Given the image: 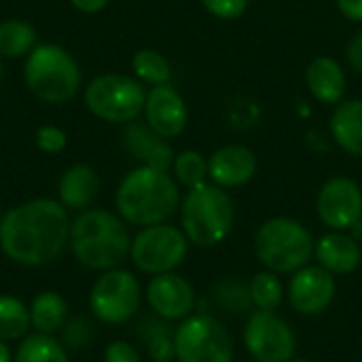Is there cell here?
Wrapping results in <instances>:
<instances>
[{
    "instance_id": "obj_1",
    "label": "cell",
    "mask_w": 362,
    "mask_h": 362,
    "mask_svg": "<svg viewBox=\"0 0 362 362\" xmlns=\"http://www.w3.org/2000/svg\"><path fill=\"white\" fill-rule=\"evenodd\" d=\"M70 223L68 210L57 199H28L2 212L0 250L21 267H45L68 246Z\"/></svg>"
},
{
    "instance_id": "obj_2",
    "label": "cell",
    "mask_w": 362,
    "mask_h": 362,
    "mask_svg": "<svg viewBox=\"0 0 362 362\" xmlns=\"http://www.w3.org/2000/svg\"><path fill=\"white\" fill-rule=\"evenodd\" d=\"M68 246L76 263L102 274L121 267L129 259L132 235L119 214L104 208H87L70 223Z\"/></svg>"
},
{
    "instance_id": "obj_3",
    "label": "cell",
    "mask_w": 362,
    "mask_h": 362,
    "mask_svg": "<svg viewBox=\"0 0 362 362\" xmlns=\"http://www.w3.org/2000/svg\"><path fill=\"white\" fill-rule=\"evenodd\" d=\"M119 216L136 227L168 223L180 208V191L170 172L148 165L134 168L115 195Z\"/></svg>"
},
{
    "instance_id": "obj_4",
    "label": "cell",
    "mask_w": 362,
    "mask_h": 362,
    "mask_svg": "<svg viewBox=\"0 0 362 362\" xmlns=\"http://www.w3.org/2000/svg\"><path fill=\"white\" fill-rule=\"evenodd\" d=\"M235 206L227 189L204 182L185 195L180 202V229L187 240L199 248L218 246L233 229Z\"/></svg>"
},
{
    "instance_id": "obj_5",
    "label": "cell",
    "mask_w": 362,
    "mask_h": 362,
    "mask_svg": "<svg viewBox=\"0 0 362 362\" xmlns=\"http://www.w3.org/2000/svg\"><path fill=\"white\" fill-rule=\"evenodd\" d=\"M23 81L34 98L47 104H64L81 89V68L59 45H36L23 64Z\"/></svg>"
},
{
    "instance_id": "obj_6",
    "label": "cell",
    "mask_w": 362,
    "mask_h": 362,
    "mask_svg": "<svg viewBox=\"0 0 362 362\" xmlns=\"http://www.w3.org/2000/svg\"><path fill=\"white\" fill-rule=\"evenodd\" d=\"M316 244L305 225L278 216L263 223L255 235L257 259L274 274H295L310 263Z\"/></svg>"
},
{
    "instance_id": "obj_7",
    "label": "cell",
    "mask_w": 362,
    "mask_h": 362,
    "mask_svg": "<svg viewBox=\"0 0 362 362\" xmlns=\"http://www.w3.org/2000/svg\"><path fill=\"white\" fill-rule=\"evenodd\" d=\"M146 89L127 74H100L85 87V106L106 123H132L144 112Z\"/></svg>"
},
{
    "instance_id": "obj_8",
    "label": "cell",
    "mask_w": 362,
    "mask_h": 362,
    "mask_svg": "<svg viewBox=\"0 0 362 362\" xmlns=\"http://www.w3.org/2000/svg\"><path fill=\"white\" fill-rule=\"evenodd\" d=\"M178 362H233L235 346L225 325L208 312L191 314L174 331Z\"/></svg>"
},
{
    "instance_id": "obj_9",
    "label": "cell",
    "mask_w": 362,
    "mask_h": 362,
    "mask_svg": "<svg viewBox=\"0 0 362 362\" xmlns=\"http://www.w3.org/2000/svg\"><path fill=\"white\" fill-rule=\"evenodd\" d=\"M189 252V240L182 229L159 223L151 227H142L132 238L129 259L136 269L142 274L159 276L178 269Z\"/></svg>"
},
{
    "instance_id": "obj_10",
    "label": "cell",
    "mask_w": 362,
    "mask_h": 362,
    "mask_svg": "<svg viewBox=\"0 0 362 362\" xmlns=\"http://www.w3.org/2000/svg\"><path fill=\"white\" fill-rule=\"evenodd\" d=\"M142 303V286L138 278L123 269L115 267L102 272L89 291V310L104 325H125L129 322Z\"/></svg>"
},
{
    "instance_id": "obj_11",
    "label": "cell",
    "mask_w": 362,
    "mask_h": 362,
    "mask_svg": "<svg viewBox=\"0 0 362 362\" xmlns=\"http://www.w3.org/2000/svg\"><path fill=\"white\" fill-rule=\"evenodd\" d=\"M244 344L257 362H288L295 358L297 337L291 325L276 312L250 314L244 331Z\"/></svg>"
},
{
    "instance_id": "obj_12",
    "label": "cell",
    "mask_w": 362,
    "mask_h": 362,
    "mask_svg": "<svg viewBox=\"0 0 362 362\" xmlns=\"http://www.w3.org/2000/svg\"><path fill=\"white\" fill-rule=\"evenodd\" d=\"M318 216L333 231L354 229L362 218V189L356 180L337 176L318 193Z\"/></svg>"
},
{
    "instance_id": "obj_13",
    "label": "cell",
    "mask_w": 362,
    "mask_h": 362,
    "mask_svg": "<svg viewBox=\"0 0 362 362\" xmlns=\"http://www.w3.org/2000/svg\"><path fill=\"white\" fill-rule=\"evenodd\" d=\"M144 297L153 314L168 322H182L195 312L197 305L195 288L176 272L153 276L146 284Z\"/></svg>"
},
{
    "instance_id": "obj_14",
    "label": "cell",
    "mask_w": 362,
    "mask_h": 362,
    "mask_svg": "<svg viewBox=\"0 0 362 362\" xmlns=\"http://www.w3.org/2000/svg\"><path fill=\"white\" fill-rule=\"evenodd\" d=\"M337 293L335 278L320 265H305L295 272L288 284L291 308L301 316H318L333 303Z\"/></svg>"
},
{
    "instance_id": "obj_15",
    "label": "cell",
    "mask_w": 362,
    "mask_h": 362,
    "mask_svg": "<svg viewBox=\"0 0 362 362\" xmlns=\"http://www.w3.org/2000/svg\"><path fill=\"white\" fill-rule=\"evenodd\" d=\"M144 119L153 132L170 140L185 132L187 121H189V110H187L182 95L170 83L153 85L151 91H146Z\"/></svg>"
},
{
    "instance_id": "obj_16",
    "label": "cell",
    "mask_w": 362,
    "mask_h": 362,
    "mask_svg": "<svg viewBox=\"0 0 362 362\" xmlns=\"http://www.w3.org/2000/svg\"><path fill=\"white\" fill-rule=\"evenodd\" d=\"M257 174V155L242 144H227L212 153L208 159V176L223 189H238L252 180Z\"/></svg>"
},
{
    "instance_id": "obj_17",
    "label": "cell",
    "mask_w": 362,
    "mask_h": 362,
    "mask_svg": "<svg viewBox=\"0 0 362 362\" xmlns=\"http://www.w3.org/2000/svg\"><path fill=\"white\" fill-rule=\"evenodd\" d=\"M123 146L134 159L140 161V165H148L161 172H170L176 159L168 140L153 132L148 123H127L123 132Z\"/></svg>"
},
{
    "instance_id": "obj_18",
    "label": "cell",
    "mask_w": 362,
    "mask_h": 362,
    "mask_svg": "<svg viewBox=\"0 0 362 362\" xmlns=\"http://www.w3.org/2000/svg\"><path fill=\"white\" fill-rule=\"evenodd\" d=\"M320 267L331 272L333 276H348L356 272L362 263V248L354 235L346 231H333L320 238L314 250Z\"/></svg>"
},
{
    "instance_id": "obj_19",
    "label": "cell",
    "mask_w": 362,
    "mask_h": 362,
    "mask_svg": "<svg viewBox=\"0 0 362 362\" xmlns=\"http://www.w3.org/2000/svg\"><path fill=\"white\" fill-rule=\"evenodd\" d=\"M100 193V176L87 163L70 165L57 182V202L66 210H87Z\"/></svg>"
},
{
    "instance_id": "obj_20",
    "label": "cell",
    "mask_w": 362,
    "mask_h": 362,
    "mask_svg": "<svg viewBox=\"0 0 362 362\" xmlns=\"http://www.w3.org/2000/svg\"><path fill=\"white\" fill-rule=\"evenodd\" d=\"M305 83L322 104H339L346 95V72L333 57H316L305 70Z\"/></svg>"
},
{
    "instance_id": "obj_21",
    "label": "cell",
    "mask_w": 362,
    "mask_h": 362,
    "mask_svg": "<svg viewBox=\"0 0 362 362\" xmlns=\"http://www.w3.org/2000/svg\"><path fill=\"white\" fill-rule=\"evenodd\" d=\"M331 134L348 155L362 159V100L337 104L331 115Z\"/></svg>"
},
{
    "instance_id": "obj_22",
    "label": "cell",
    "mask_w": 362,
    "mask_h": 362,
    "mask_svg": "<svg viewBox=\"0 0 362 362\" xmlns=\"http://www.w3.org/2000/svg\"><path fill=\"white\" fill-rule=\"evenodd\" d=\"M68 303L57 291H40L30 303V320L36 333L55 335L66 327Z\"/></svg>"
},
{
    "instance_id": "obj_23",
    "label": "cell",
    "mask_w": 362,
    "mask_h": 362,
    "mask_svg": "<svg viewBox=\"0 0 362 362\" xmlns=\"http://www.w3.org/2000/svg\"><path fill=\"white\" fill-rule=\"evenodd\" d=\"M13 362H70V356L59 339L34 331L19 341Z\"/></svg>"
},
{
    "instance_id": "obj_24",
    "label": "cell",
    "mask_w": 362,
    "mask_h": 362,
    "mask_svg": "<svg viewBox=\"0 0 362 362\" xmlns=\"http://www.w3.org/2000/svg\"><path fill=\"white\" fill-rule=\"evenodd\" d=\"M30 329V305L15 295H0V339L6 344L21 341Z\"/></svg>"
},
{
    "instance_id": "obj_25",
    "label": "cell",
    "mask_w": 362,
    "mask_h": 362,
    "mask_svg": "<svg viewBox=\"0 0 362 362\" xmlns=\"http://www.w3.org/2000/svg\"><path fill=\"white\" fill-rule=\"evenodd\" d=\"M36 47V30L23 19L0 21V57H28Z\"/></svg>"
},
{
    "instance_id": "obj_26",
    "label": "cell",
    "mask_w": 362,
    "mask_h": 362,
    "mask_svg": "<svg viewBox=\"0 0 362 362\" xmlns=\"http://www.w3.org/2000/svg\"><path fill=\"white\" fill-rule=\"evenodd\" d=\"M174 331L168 320L155 316L140 325V337L148 348V356L153 362H172L176 358L174 348Z\"/></svg>"
},
{
    "instance_id": "obj_27",
    "label": "cell",
    "mask_w": 362,
    "mask_h": 362,
    "mask_svg": "<svg viewBox=\"0 0 362 362\" xmlns=\"http://www.w3.org/2000/svg\"><path fill=\"white\" fill-rule=\"evenodd\" d=\"M212 301L216 308L229 316H242L252 310L250 288L238 278H223L212 288Z\"/></svg>"
},
{
    "instance_id": "obj_28",
    "label": "cell",
    "mask_w": 362,
    "mask_h": 362,
    "mask_svg": "<svg viewBox=\"0 0 362 362\" xmlns=\"http://www.w3.org/2000/svg\"><path fill=\"white\" fill-rule=\"evenodd\" d=\"M132 68L138 81L148 85H168L172 81L170 62L155 49H140L132 57Z\"/></svg>"
},
{
    "instance_id": "obj_29",
    "label": "cell",
    "mask_w": 362,
    "mask_h": 362,
    "mask_svg": "<svg viewBox=\"0 0 362 362\" xmlns=\"http://www.w3.org/2000/svg\"><path fill=\"white\" fill-rule=\"evenodd\" d=\"M250 299H252V308L259 312H276L282 305L284 299V288L282 282L278 278V274L274 272H261L257 274L250 282Z\"/></svg>"
},
{
    "instance_id": "obj_30",
    "label": "cell",
    "mask_w": 362,
    "mask_h": 362,
    "mask_svg": "<svg viewBox=\"0 0 362 362\" xmlns=\"http://www.w3.org/2000/svg\"><path fill=\"white\" fill-rule=\"evenodd\" d=\"M174 178L178 185L193 189L197 185H204L208 178V159L197 153V151H185L176 155L174 165H172Z\"/></svg>"
},
{
    "instance_id": "obj_31",
    "label": "cell",
    "mask_w": 362,
    "mask_h": 362,
    "mask_svg": "<svg viewBox=\"0 0 362 362\" xmlns=\"http://www.w3.org/2000/svg\"><path fill=\"white\" fill-rule=\"evenodd\" d=\"M34 142L36 146L42 151V153H49V155H57L66 148L68 144V136L62 127L57 125H42L36 129L34 134Z\"/></svg>"
},
{
    "instance_id": "obj_32",
    "label": "cell",
    "mask_w": 362,
    "mask_h": 362,
    "mask_svg": "<svg viewBox=\"0 0 362 362\" xmlns=\"http://www.w3.org/2000/svg\"><path fill=\"white\" fill-rule=\"evenodd\" d=\"M202 4L206 6V11L218 19L231 21L244 15L248 0H202Z\"/></svg>"
},
{
    "instance_id": "obj_33",
    "label": "cell",
    "mask_w": 362,
    "mask_h": 362,
    "mask_svg": "<svg viewBox=\"0 0 362 362\" xmlns=\"http://www.w3.org/2000/svg\"><path fill=\"white\" fill-rule=\"evenodd\" d=\"M104 362H142V358H140V352L129 341L117 339L106 346Z\"/></svg>"
},
{
    "instance_id": "obj_34",
    "label": "cell",
    "mask_w": 362,
    "mask_h": 362,
    "mask_svg": "<svg viewBox=\"0 0 362 362\" xmlns=\"http://www.w3.org/2000/svg\"><path fill=\"white\" fill-rule=\"evenodd\" d=\"M337 8L346 19L362 23V0H337Z\"/></svg>"
},
{
    "instance_id": "obj_35",
    "label": "cell",
    "mask_w": 362,
    "mask_h": 362,
    "mask_svg": "<svg viewBox=\"0 0 362 362\" xmlns=\"http://www.w3.org/2000/svg\"><path fill=\"white\" fill-rule=\"evenodd\" d=\"M348 62L356 72L362 74V30L356 32V36L352 38V42L348 47Z\"/></svg>"
},
{
    "instance_id": "obj_36",
    "label": "cell",
    "mask_w": 362,
    "mask_h": 362,
    "mask_svg": "<svg viewBox=\"0 0 362 362\" xmlns=\"http://www.w3.org/2000/svg\"><path fill=\"white\" fill-rule=\"evenodd\" d=\"M110 0H70V4L74 8H78L81 13H87V15H93V13H100L102 8H106Z\"/></svg>"
},
{
    "instance_id": "obj_37",
    "label": "cell",
    "mask_w": 362,
    "mask_h": 362,
    "mask_svg": "<svg viewBox=\"0 0 362 362\" xmlns=\"http://www.w3.org/2000/svg\"><path fill=\"white\" fill-rule=\"evenodd\" d=\"M13 350H11V346L6 344V341H2L0 339V362H13Z\"/></svg>"
},
{
    "instance_id": "obj_38",
    "label": "cell",
    "mask_w": 362,
    "mask_h": 362,
    "mask_svg": "<svg viewBox=\"0 0 362 362\" xmlns=\"http://www.w3.org/2000/svg\"><path fill=\"white\" fill-rule=\"evenodd\" d=\"M354 233H356V238H362V218H361V223L354 227Z\"/></svg>"
},
{
    "instance_id": "obj_39",
    "label": "cell",
    "mask_w": 362,
    "mask_h": 362,
    "mask_svg": "<svg viewBox=\"0 0 362 362\" xmlns=\"http://www.w3.org/2000/svg\"><path fill=\"white\" fill-rule=\"evenodd\" d=\"M288 362H312V361H308V358H291Z\"/></svg>"
},
{
    "instance_id": "obj_40",
    "label": "cell",
    "mask_w": 362,
    "mask_h": 362,
    "mask_svg": "<svg viewBox=\"0 0 362 362\" xmlns=\"http://www.w3.org/2000/svg\"><path fill=\"white\" fill-rule=\"evenodd\" d=\"M0 81H2V62H0Z\"/></svg>"
},
{
    "instance_id": "obj_41",
    "label": "cell",
    "mask_w": 362,
    "mask_h": 362,
    "mask_svg": "<svg viewBox=\"0 0 362 362\" xmlns=\"http://www.w3.org/2000/svg\"><path fill=\"white\" fill-rule=\"evenodd\" d=\"M0 218H2V210H0Z\"/></svg>"
}]
</instances>
